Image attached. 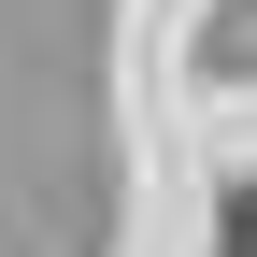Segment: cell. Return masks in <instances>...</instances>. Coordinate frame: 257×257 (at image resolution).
Instances as JSON below:
<instances>
[{
	"label": "cell",
	"mask_w": 257,
	"mask_h": 257,
	"mask_svg": "<svg viewBox=\"0 0 257 257\" xmlns=\"http://www.w3.org/2000/svg\"><path fill=\"white\" fill-rule=\"evenodd\" d=\"M229 257H257V172L229 186Z\"/></svg>",
	"instance_id": "6da1fadb"
}]
</instances>
